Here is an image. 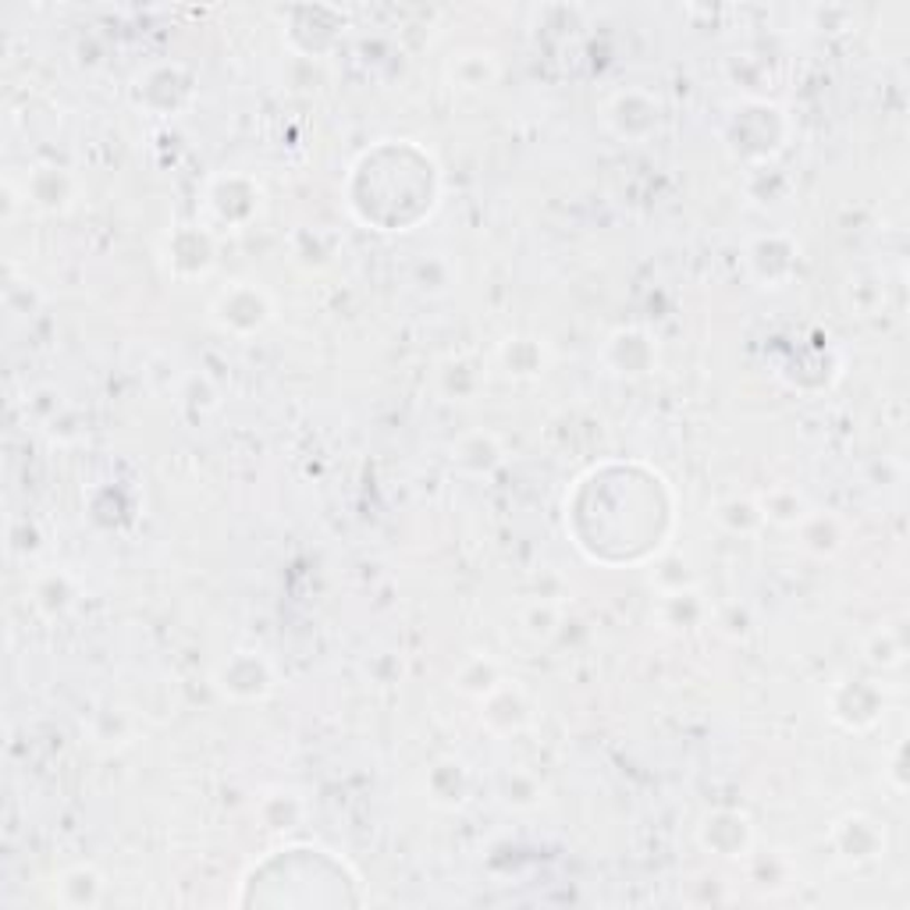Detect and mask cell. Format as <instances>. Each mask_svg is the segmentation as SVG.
Here are the masks:
<instances>
[{
	"mask_svg": "<svg viewBox=\"0 0 910 910\" xmlns=\"http://www.w3.org/2000/svg\"><path fill=\"white\" fill-rule=\"evenodd\" d=\"M221 686L232 694V697H243V701H256V697H267L271 686H274V676L267 662L253 655V652H238L225 668H221Z\"/></svg>",
	"mask_w": 910,
	"mask_h": 910,
	"instance_id": "cell-2",
	"label": "cell"
},
{
	"mask_svg": "<svg viewBox=\"0 0 910 910\" xmlns=\"http://www.w3.org/2000/svg\"><path fill=\"white\" fill-rule=\"evenodd\" d=\"M754 840L751 822L736 811H718L701 822V843L722 853V858H744Z\"/></svg>",
	"mask_w": 910,
	"mask_h": 910,
	"instance_id": "cell-3",
	"label": "cell"
},
{
	"mask_svg": "<svg viewBox=\"0 0 910 910\" xmlns=\"http://www.w3.org/2000/svg\"><path fill=\"white\" fill-rule=\"evenodd\" d=\"M718 519H722V524H726L730 530H751V527L761 524V519H765V512H761V506H754V501H740V498H733V501H726V506L718 509Z\"/></svg>",
	"mask_w": 910,
	"mask_h": 910,
	"instance_id": "cell-8",
	"label": "cell"
},
{
	"mask_svg": "<svg viewBox=\"0 0 910 910\" xmlns=\"http://www.w3.org/2000/svg\"><path fill=\"white\" fill-rule=\"evenodd\" d=\"M214 317L225 331L249 334L271 321V300L253 285H235L214 303Z\"/></svg>",
	"mask_w": 910,
	"mask_h": 910,
	"instance_id": "cell-1",
	"label": "cell"
},
{
	"mask_svg": "<svg viewBox=\"0 0 910 910\" xmlns=\"http://www.w3.org/2000/svg\"><path fill=\"white\" fill-rule=\"evenodd\" d=\"M456 462H459V467H467L470 473H491L501 462V444L488 431L467 434L456 444Z\"/></svg>",
	"mask_w": 910,
	"mask_h": 910,
	"instance_id": "cell-5",
	"label": "cell"
},
{
	"mask_svg": "<svg viewBox=\"0 0 910 910\" xmlns=\"http://www.w3.org/2000/svg\"><path fill=\"white\" fill-rule=\"evenodd\" d=\"M843 835H850V843L840 840V853L847 861H871V858H879V850H882V832L875 829V822H868V819H847L840 825Z\"/></svg>",
	"mask_w": 910,
	"mask_h": 910,
	"instance_id": "cell-6",
	"label": "cell"
},
{
	"mask_svg": "<svg viewBox=\"0 0 910 910\" xmlns=\"http://www.w3.org/2000/svg\"><path fill=\"white\" fill-rule=\"evenodd\" d=\"M804 545L819 555H832L835 548L843 545V534L835 527V519H825V516H804Z\"/></svg>",
	"mask_w": 910,
	"mask_h": 910,
	"instance_id": "cell-7",
	"label": "cell"
},
{
	"mask_svg": "<svg viewBox=\"0 0 910 910\" xmlns=\"http://www.w3.org/2000/svg\"><path fill=\"white\" fill-rule=\"evenodd\" d=\"M100 893H104V879L89 864L68 868L58 879V900L65 907H92L100 903Z\"/></svg>",
	"mask_w": 910,
	"mask_h": 910,
	"instance_id": "cell-4",
	"label": "cell"
}]
</instances>
